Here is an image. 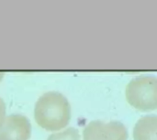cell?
I'll use <instances>...</instances> for the list:
<instances>
[{"mask_svg":"<svg viewBox=\"0 0 157 140\" xmlns=\"http://www.w3.org/2000/svg\"><path fill=\"white\" fill-rule=\"evenodd\" d=\"M34 117L36 123L45 130H61L70 122V104L60 93H46L38 99L35 105Z\"/></svg>","mask_w":157,"mask_h":140,"instance_id":"1","label":"cell"},{"mask_svg":"<svg viewBox=\"0 0 157 140\" xmlns=\"http://www.w3.org/2000/svg\"><path fill=\"white\" fill-rule=\"evenodd\" d=\"M126 99L142 112L157 108V79L155 76H140L132 79L126 87Z\"/></svg>","mask_w":157,"mask_h":140,"instance_id":"2","label":"cell"},{"mask_svg":"<svg viewBox=\"0 0 157 140\" xmlns=\"http://www.w3.org/2000/svg\"><path fill=\"white\" fill-rule=\"evenodd\" d=\"M84 140H127L128 131L119 121L90 122L83 131Z\"/></svg>","mask_w":157,"mask_h":140,"instance_id":"3","label":"cell"},{"mask_svg":"<svg viewBox=\"0 0 157 140\" xmlns=\"http://www.w3.org/2000/svg\"><path fill=\"white\" fill-rule=\"evenodd\" d=\"M30 136L31 125L24 116H7L0 124V140H29Z\"/></svg>","mask_w":157,"mask_h":140,"instance_id":"4","label":"cell"},{"mask_svg":"<svg viewBox=\"0 0 157 140\" xmlns=\"http://www.w3.org/2000/svg\"><path fill=\"white\" fill-rule=\"evenodd\" d=\"M134 140H157V116H145L138 120L133 129Z\"/></svg>","mask_w":157,"mask_h":140,"instance_id":"5","label":"cell"},{"mask_svg":"<svg viewBox=\"0 0 157 140\" xmlns=\"http://www.w3.org/2000/svg\"><path fill=\"white\" fill-rule=\"evenodd\" d=\"M47 140H80V134L78 129L69 127L62 132L51 135Z\"/></svg>","mask_w":157,"mask_h":140,"instance_id":"6","label":"cell"},{"mask_svg":"<svg viewBox=\"0 0 157 140\" xmlns=\"http://www.w3.org/2000/svg\"><path fill=\"white\" fill-rule=\"evenodd\" d=\"M6 117V105L2 98H0V124Z\"/></svg>","mask_w":157,"mask_h":140,"instance_id":"7","label":"cell"},{"mask_svg":"<svg viewBox=\"0 0 157 140\" xmlns=\"http://www.w3.org/2000/svg\"><path fill=\"white\" fill-rule=\"evenodd\" d=\"M3 76H4V74H2V73H0V81L2 80V78H3Z\"/></svg>","mask_w":157,"mask_h":140,"instance_id":"8","label":"cell"}]
</instances>
